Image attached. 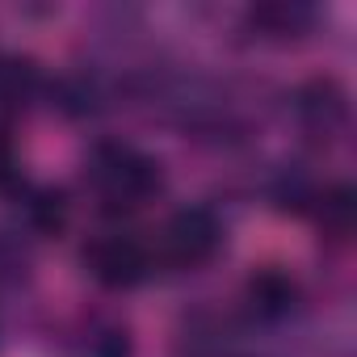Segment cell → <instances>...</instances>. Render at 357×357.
Here are the masks:
<instances>
[{
  "label": "cell",
  "instance_id": "30bf717a",
  "mask_svg": "<svg viewBox=\"0 0 357 357\" xmlns=\"http://www.w3.org/2000/svg\"><path fill=\"white\" fill-rule=\"evenodd\" d=\"M84 357H130V336L118 324H97L84 336Z\"/></svg>",
  "mask_w": 357,
  "mask_h": 357
},
{
  "label": "cell",
  "instance_id": "7a4b0ae2",
  "mask_svg": "<svg viewBox=\"0 0 357 357\" xmlns=\"http://www.w3.org/2000/svg\"><path fill=\"white\" fill-rule=\"evenodd\" d=\"M223 244V223L206 206H185L176 211L164 231H160V257L176 269H198L206 265Z\"/></svg>",
  "mask_w": 357,
  "mask_h": 357
},
{
  "label": "cell",
  "instance_id": "ba28073f",
  "mask_svg": "<svg viewBox=\"0 0 357 357\" xmlns=\"http://www.w3.org/2000/svg\"><path fill=\"white\" fill-rule=\"evenodd\" d=\"M22 202H26V223L38 236H59L63 231V223H68V198L59 190H26Z\"/></svg>",
  "mask_w": 357,
  "mask_h": 357
},
{
  "label": "cell",
  "instance_id": "6da1fadb",
  "mask_svg": "<svg viewBox=\"0 0 357 357\" xmlns=\"http://www.w3.org/2000/svg\"><path fill=\"white\" fill-rule=\"evenodd\" d=\"M89 185L105 211H139L160 194L164 172L151 155L126 143H101L89 155Z\"/></svg>",
  "mask_w": 357,
  "mask_h": 357
},
{
  "label": "cell",
  "instance_id": "9c48e42d",
  "mask_svg": "<svg viewBox=\"0 0 357 357\" xmlns=\"http://www.w3.org/2000/svg\"><path fill=\"white\" fill-rule=\"evenodd\" d=\"M38 89V72L26 59H0V114L17 109L26 97H34Z\"/></svg>",
  "mask_w": 357,
  "mask_h": 357
},
{
  "label": "cell",
  "instance_id": "277c9868",
  "mask_svg": "<svg viewBox=\"0 0 357 357\" xmlns=\"http://www.w3.org/2000/svg\"><path fill=\"white\" fill-rule=\"evenodd\" d=\"M294 109L303 118V126L311 135H336L344 122H349V97L336 80H311L298 89L294 97Z\"/></svg>",
  "mask_w": 357,
  "mask_h": 357
},
{
  "label": "cell",
  "instance_id": "3957f363",
  "mask_svg": "<svg viewBox=\"0 0 357 357\" xmlns=\"http://www.w3.org/2000/svg\"><path fill=\"white\" fill-rule=\"evenodd\" d=\"M84 269L93 273V282H101L109 290H130L151 273V248L126 231L97 236L84 248Z\"/></svg>",
  "mask_w": 357,
  "mask_h": 357
},
{
  "label": "cell",
  "instance_id": "52a82bcc",
  "mask_svg": "<svg viewBox=\"0 0 357 357\" xmlns=\"http://www.w3.org/2000/svg\"><path fill=\"white\" fill-rule=\"evenodd\" d=\"M248 22L265 38H298L311 26V9H303V5H257L248 13Z\"/></svg>",
  "mask_w": 357,
  "mask_h": 357
},
{
  "label": "cell",
  "instance_id": "8992f818",
  "mask_svg": "<svg viewBox=\"0 0 357 357\" xmlns=\"http://www.w3.org/2000/svg\"><path fill=\"white\" fill-rule=\"evenodd\" d=\"M315 215H319L324 236L349 240L353 236V223H357V194L349 185H332V190H324L315 198Z\"/></svg>",
  "mask_w": 357,
  "mask_h": 357
},
{
  "label": "cell",
  "instance_id": "5b68a950",
  "mask_svg": "<svg viewBox=\"0 0 357 357\" xmlns=\"http://www.w3.org/2000/svg\"><path fill=\"white\" fill-rule=\"evenodd\" d=\"M248 307L257 319H286L298 307V282L282 269H261L248 278Z\"/></svg>",
  "mask_w": 357,
  "mask_h": 357
}]
</instances>
